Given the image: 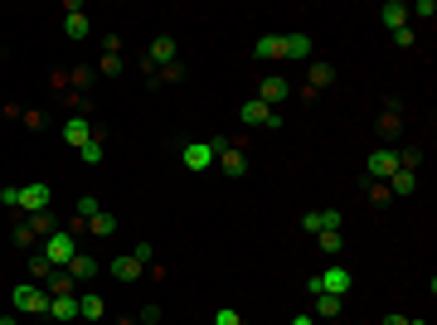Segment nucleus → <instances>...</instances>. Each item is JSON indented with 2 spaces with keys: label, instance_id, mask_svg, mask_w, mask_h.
I'll return each mask as SVG.
<instances>
[{
  "label": "nucleus",
  "instance_id": "nucleus-1",
  "mask_svg": "<svg viewBox=\"0 0 437 325\" xmlns=\"http://www.w3.org/2000/svg\"><path fill=\"white\" fill-rule=\"evenodd\" d=\"M39 252H44L54 267H68V262L78 257V233H73V228H54V233L39 243Z\"/></svg>",
  "mask_w": 437,
  "mask_h": 325
},
{
  "label": "nucleus",
  "instance_id": "nucleus-2",
  "mask_svg": "<svg viewBox=\"0 0 437 325\" xmlns=\"http://www.w3.org/2000/svg\"><path fill=\"white\" fill-rule=\"evenodd\" d=\"M350 292V267H326L311 277V297H345Z\"/></svg>",
  "mask_w": 437,
  "mask_h": 325
},
{
  "label": "nucleus",
  "instance_id": "nucleus-3",
  "mask_svg": "<svg viewBox=\"0 0 437 325\" xmlns=\"http://www.w3.org/2000/svg\"><path fill=\"white\" fill-rule=\"evenodd\" d=\"M15 311H25V316H49V292H44V287H15Z\"/></svg>",
  "mask_w": 437,
  "mask_h": 325
},
{
  "label": "nucleus",
  "instance_id": "nucleus-4",
  "mask_svg": "<svg viewBox=\"0 0 437 325\" xmlns=\"http://www.w3.org/2000/svg\"><path fill=\"white\" fill-rule=\"evenodd\" d=\"M218 151H223V141H190L185 151H180V161L190 165V170H209L218 161Z\"/></svg>",
  "mask_w": 437,
  "mask_h": 325
},
{
  "label": "nucleus",
  "instance_id": "nucleus-5",
  "mask_svg": "<svg viewBox=\"0 0 437 325\" xmlns=\"http://www.w3.org/2000/svg\"><path fill=\"white\" fill-rule=\"evenodd\" d=\"M340 223H345L340 209H311V214H301V228H306L311 238H316V233H335Z\"/></svg>",
  "mask_w": 437,
  "mask_h": 325
},
{
  "label": "nucleus",
  "instance_id": "nucleus-6",
  "mask_svg": "<svg viewBox=\"0 0 437 325\" xmlns=\"http://www.w3.org/2000/svg\"><path fill=\"white\" fill-rule=\"evenodd\" d=\"M238 117H243V127H268V132H277V127H282V117H277V107H268V102H258V97H253V102H243V112H238Z\"/></svg>",
  "mask_w": 437,
  "mask_h": 325
},
{
  "label": "nucleus",
  "instance_id": "nucleus-7",
  "mask_svg": "<svg viewBox=\"0 0 437 325\" xmlns=\"http://www.w3.org/2000/svg\"><path fill=\"white\" fill-rule=\"evenodd\" d=\"M63 34H68V39H88V34H93V20L83 15L78 0H68V5H63Z\"/></svg>",
  "mask_w": 437,
  "mask_h": 325
},
{
  "label": "nucleus",
  "instance_id": "nucleus-8",
  "mask_svg": "<svg viewBox=\"0 0 437 325\" xmlns=\"http://www.w3.org/2000/svg\"><path fill=\"white\" fill-rule=\"evenodd\" d=\"M364 170H369V175H374V180H389V175H394V170H399V151H389V146H379V151H369V161H364Z\"/></svg>",
  "mask_w": 437,
  "mask_h": 325
},
{
  "label": "nucleus",
  "instance_id": "nucleus-9",
  "mask_svg": "<svg viewBox=\"0 0 437 325\" xmlns=\"http://www.w3.org/2000/svg\"><path fill=\"white\" fill-rule=\"evenodd\" d=\"M49 199H54V194H49V185H44V180L20 185V209H29V214H44V209H49Z\"/></svg>",
  "mask_w": 437,
  "mask_h": 325
},
{
  "label": "nucleus",
  "instance_id": "nucleus-10",
  "mask_svg": "<svg viewBox=\"0 0 437 325\" xmlns=\"http://www.w3.org/2000/svg\"><path fill=\"white\" fill-rule=\"evenodd\" d=\"M165 63H175V39H170V34H156V39H151V54H146V68L156 73Z\"/></svg>",
  "mask_w": 437,
  "mask_h": 325
},
{
  "label": "nucleus",
  "instance_id": "nucleus-11",
  "mask_svg": "<svg viewBox=\"0 0 437 325\" xmlns=\"http://www.w3.org/2000/svg\"><path fill=\"white\" fill-rule=\"evenodd\" d=\"M282 97H292V87H287V78H263L258 82V102H268V107H277V102H282Z\"/></svg>",
  "mask_w": 437,
  "mask_h": 325
},
{
  "label": "nucleus",
  "instance_id": "nucleus-12",
  "mask_svg": "<svg viewBox=\"0 0 437 325\" xmlns=\"http://www.w3.org/2000/svg\"><path fill=\"white\" fill-rule=\"evenodd\" d=\"M63 141H68L73 151H83V146L93 141V127H88V117H68V122H63Z\"/></svg>",
  "mask_w": 437,
  "mask_h": 325
},
{
  "label": "nucleus",
  "instance_id": "nucleus-13",
  "mask_svg": "<svg viewBox=\"0 0 437 325\" xmlns=\"http://www.w3.org/2000/svg\"><path fill=\"white\" fill-rule=\"evenodd\" d=\"M141 272H146V267H141V262H137V257H132V252H122V257H112V277H117V282H137Z\"/></svg>",
  "mask_w": 437,
  "mask_h": 325
},
{
  "label": "nucleus",
  "instance_id": "nucleus-14",
  "mask_svg": "<svg viewBox=\"0 0 437 325\" xmlns=\"http://www.w3.org/2000/svg\"><path fill=\"white\" fill-rule=\"evenodd\" d=\"M49 316H54V321H78V292L54 297V301H49Z\"/></svg>",
  "mask_w": 437,
  "mask_h": 325
},
{
  "label": "nucleus",
  "instance_id": "nucleus-15",
  "mask_svg": "<svg viewBox=\"0 0 437 325\" xmlns=\"http://www.w3.org/2000/svg\"><path fill=\"white\" fill-rule=\"evenodd\" d=\"M253 54L258 58H282L287 54V39H282V34H263V39L253 44Z\"/></svg>",
  "mask_w": 437,
  "mask_h": 325
},
{
  "label": "nucleus",
  "instance_id": "nucleus-16",
  "mask_svg": "<svg viewBox=\"0 0 437 325\" xmlns=\"http://www.w3.org/2000/svg\"><path fill=\"white\" fill-rule=\"evenodd\" d=\"M330 78H335V68H330V63H311V78H306V97H316L321 87H330Z\"/></svg>",
  "mask_w": 437,
  "mask_h": 325
},
{
  "label": "nucleus",
  "instance_id": "nucleus-17",
  "mask_svg": "<svg viewBox=\"0 0 437 325\" xmlns=\"http://www.w3.org/2000/svg\"><path fill=\"white\" fill-rule=\"evenodd\" d=\"M78 316H83V321H102V316H107V306H102V297L83 292V297H78Z\"/></svg>",
  "mask_w": 437,
  "mask_h": 325
},
{
  "label": "nucleus",
  "instance_id": "nucleus-18",
  "mask_svg": "<svg viewBox=\"0 0 437 325\" xmlns=\"http://www.w3.org/2000/svg\"><path fill=\"white\" fill-rule=\"evenodd\" d=\"M88 228H93V238H112V233H117V214H107V209H98V214L88 218Z\"/></svg>",
  "mask_w": 437,
  "mask_h": 325
},
{
  "label": "nucleus",
  "instance_id": "nucleus-19",
  "mask_svg": "<svg viewBox=\"0 0 437 325\" xmlns=\"http://www.w3.org/2000/svg\"><path fill=\"white\" fill-rule=\"evenodd\" d=\"M68 277H73V282H93V272H98V262H93V257H88V252H78V257H73V262H68Z\"/></svg>",
  "mask_w": 437,
  "mask_h": 325
},
{
  "label": "nucleus",
  "instance_id": "nucleus-20",
  "mask_svg": "<svg viewBox=\"0 0 437 325\" xmlns=\"http://www.w3.org/2000/svg\"><path fill=\"white\" fill-rule=\"evenodd\" d=\"M389 190H394V194H404V199H409V194L418 190V175H413V170H394V175H389Z\"/></svg>",
  "mask_w": 437,
  "mask_h": 325
},
{
  "label": "nucleus",
  "instance_id": "nucleus-21",
  "mask_svg": "<svg viewBox=\"0 0 437 325\" xmlns=\"http://www.w3.org/2000/svg\"><path fill=\"white\" fill-rule=\"evenodd\" d=\"M384 25L404 29V25H409V5H404V0H389V5H384Z\"/></svg>",
  "mask_w": 437,
  "mask_h": 325
},
{
  "label": "nucleus",
  "instance_id": "nucleus-22",
  "mask_svg": "<svg viewBox=\"0 0 437 325\" xmlns=\"http://www.w3.org/2000/svg\"><path fill=\"white\" fill-rule=\"evenodd\" d=\"M282 39H287L282 58H311V34H282Z\"/></svg>",
  "mask_w": 437,
  "mask_h": 325
},
{
  "label": "nucleus",
  "instance_id": "nucleus-23",
  "mask_svg": "<svg viewBox=\"0 0 437 325\" xmlns=\"http://www.w3.org/2000/svg\"><path fill=\"white\" fill-rule=\"evenodd\" d=\"M44 292H49V297H68V292H78V282H73V277H68V272L58 267L54 277H49V287H44Z\"/></svg>",
  "mask_w": 437,
  "mask_h": 325
},
{
  "label": "nucleus",
  "instance_id": "nucleus-24",
  "mask_svg": "<svg viewBox=\"0 0 437 325\" xmlns=\"http://www.w3.org/2000/svg\"><path fill=\"white\" fill-rule=\"evenodd\" d=\"M54 228H58V223H54V214H49V209H44V214H29V233H34V238H49Z\"/></svg>",
  "mask_w": 437,
  "mask_h": 325
},
{
  "label": "nucleus",
  "instance_id": "nucleus-25",
  "mask_svg": "<svg viewBox=\"0 0 437 325\" xmlns=\"http://www.w3.org/2000/svg\"><path fill=\"white\" fill-rule=\"evenodd\" d=\"M29 272H34V282H49L58 267L49 262V257H44V252H29Z\"/></svg>",
  "mask_w": 437,
  "mask_h": 325
},
{
  "label": "nucleus",
  "instance_id": "nucleus-26",
  "mask_svg": "<svg viewBox=\"0 0 437 325\" xmlns=\"http://www.w3.org/2000/svg\"><path fill=\"white\" fill-rule=\"evenodd\" d=\"M218 165H223L228 175H248V161H243V156H238V151H228V146L218 151Z\"/></svg>",
  "mask_w": 437,
  "mask_h": 325
},
{
  "label": "nucleus",
  "instance_id": "nucleus-27",
  "mask_svg": "<svg viewBox=\"0 0 437 325\" xmlns=\"http://www.w3.org/2000/svg\"><path fill=\"white\" fill-rule=\"evenodd\" d=\"M102 73H122V44H117V39H107V54H102Z\"/></svg>",
  "mask_w": 437,
  "mask_h": 325
},
{
  "label": "nucleus",
  "instance_id": "nucleus-28",
  "mask_svg": "<svg viewBox=\"0 0 437 325\" xmlns=\"http://www.w3.org/2000/svg\"><path fill=\"white\" fill-rule=\"evenodd\" d=\"M316 243H321V252H326V257H335V252L345 247V238H340V228H335V233H316Z\"/></svg>",
  "mask_w": 437,
  "mask_h": 325
},
{
  "label": "nucleus",
  "instance_id": "nucleus-29",
  "mask_svg": "<svg viewBox=\"0 0 437 325\" xmlns=\"http://www.w3.org/2000/svg\"><path fill=\"white\" fill-rule=\"evenodd\" d=\"M78 156H83V165H98V161H102V136L93 132V141H88V146H83Z\"/></svg>",
  "mask_w": 437,
  "mask_h": 325
},
{
  "label": "nucleus",
  "instance_id": "nucleus-30",
  "mask_svg": "<svg viewBox=\"0 0 437 325\" xmlns=\"http://www.w3.org/2000/svg\"><path fill=\"white\" fill-rule=\"evenodd\" d=\"M316 316L335 321V316H340V297H316Z\"/></svg>",
  "mask_w": 437,
  "mask_h": 325
},
{
  "label": "nucleus",
  "instance_id": "nucleus-31",
  "mask_svg": "<svg viewBox=\"0 0 437 325\" xmlns=\"http://www.w3.org/2000/svg\"><path fill=\"white\" fill-rule=\"evenodd\" d=\"M98 209H102V204H98L93 194H83V199H78V218H83V223H88L93 214H98Z\"/></svg>",
  "mask_w": 437,
  "mask_h": 325
},
{
  "label": "nucleus",
  "instance_id": "nucleus-32",
  "mask_svg": "<svg viewBox=\"0 0 437 325\" xmlns=\"http://www.w3.org/2000/svg\"><path fill=\"white\" fill-rule=\"evenodd\" d=\"M0 204H5V209H20V185H5V190H0Z\"/></svg>",
  "mask_w": 437,
  "mask_h": 325
},
{
  "label": "nucleus",
  "instance_id": "nucleus-33",
  "mask_svg": "<svg viewBox=\"0 0 437 325\" xmlns=\"http://www.w3.org/2000/svg\"><path fill=\"white\" fill-rule=\"evenodd\" d=\"M132 257H137L141 267H151V257H156V247H151V243H137V247H132Z\"/></svg>",
  "mask_w": 437,
  "mask_h": 325
},
{
  "label": "nucleus",
  "instance_id": "nucleus-34",
  "mask_svg": "<svg viewBox=\"0 0 437 325\" xmlns=\"http://www.w3.org/2000/svg\"><path fill=\"white\" fill-rule=\"evenodd\" d=\"M214 325H248L243 316H238V311H228V306H223V311H218L214 316Z\"/></svg>",
  "mask_w": 437,
  "mask_h": 325
},
{
  "label": "nucleus",
  "instance_id": "nucleus-35",
  "mask_svg": "<svg viewBox=\"0 0 437 325\" xmlns=\"http://www.w3.org/2000/svg\"><path fill=\"white\" fill-rule=\"evenodd\" d=\"M409 15H428V20H433V15H437V5H433V0H418V5H413Z\"/></svg>",
  "mask_w": 437,
  "mask_h": 325
},
{
  "label": "nucleus",
  "instance_id": "nucleus-36",
  "mask_svg": "<svg viewBox=\"0 0 437 325\" xmlns=\"http://www.w3.org/2000/svg\"><path fill=\"white\" fill-rule=\"evenodd\" d=\"M394 44H399V49H409V44H413V29H409V25L394 29Z\"/></svg>",
  "mask_w": 437,
  "mask_h": 325
},
{
  "label": "nucleus",
  "instance_id": "nucleus-37",
  "mask_svg": "<svg viewBox=\"0 0 437 325\" xmlns=\"http://www.w3.org/2000/svg\"><path fill=\"white\" fill-rule=\"evenodd\" d=\"M15 243H20V247H29V243H34V233H29V223H20V228H15Z\"/></svg>",
  "mask_w": 437,
  "mask_h": 325
},
{
  "label": "nucleus",
  "instance_id": "nucleus-38",
  "mask_svg": "<svg viewBox=\"0 0 437 325\" xmlns=\"http://www.w3.org/2000/svg\"><path fill=\"white\" fill-rule=\"evenodd\" d=\"M141 321H146V325H161V311H156V306H146V311H141Z\"/></svg>",
  "mask_w": 437,
  "mask_h": 325
},
{
  "label": "nucleus",
  "instance_id": "nucleus-39",
  "mask_svg": "<svg viewBox=\"0 0 437 325\" xmlns=\"http://www.w3.org/2000/svg\"><path fill=\"white\" fill-rule=\"evenodd\" d=\"M0 325H20V321H15V316H0Z\"/></svg>",
  "mask_w": 437,
  "mask_h": 325
},
{
  "label": "nucleus",
  "instance_id": "nucleus-40",
  "mask_svg": "<svg viewBox=\"0 0 437 325\" xmlns=\"http://www.w3.org/2000/svg\"><path fill=\"white\" fill-rule=\"evenodd\" d=\"M292 325H311V316H297V321H292Z\"/></svg>",
  "mask_w": 437,
  "mask_h": 325
},
{
  "label": "nucleus",
  "instance_id": "nucleus-41",
  "mask_svg": "<svg viewBox=\"0 0 437 325\" xmlns=\"http://www.w3.org/2000/svg\"><path fill=\"white\" fill-rule=\"evenodd\" d=\"M404 325H428V321H404Z\"/></svg>",
  "mask_w": 437,
  "mask_h": 325
},
{
  "label": "nucleus",
  "instance_id": "nucleus-42",
  "mask_svg": "<svg viewBox=\"0 0 437 325\" xmlns=\"http://www.w3.org/2000/svg\"><path fill=\"white\" fill-rule=\"evenodd\" d=\"M209 325H214V321H209Z\"/></svg>",
  "mask_w": 437,
  "mask_h": 325
}]
</instances>
